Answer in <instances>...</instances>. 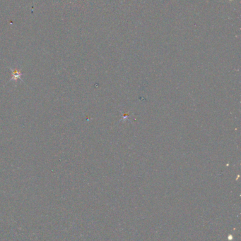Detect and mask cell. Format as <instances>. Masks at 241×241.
<instances>
[{
  "instance_id": "obj_1",
  "label": "cell",
  "mask_w": 241,
  "mask_h": 241,
  "mask_svg": "<svg viewBox=\"0 0 241 241\" xmlns=\"http://www.w3.org/2000/svg\"><path fill=\"white\" fill-rule=\"evenodd\" d=\"M11 71H12V78L11 80L13 79L14 81H17V80L21 79V76L23 74L18 68H12Z\"/></svg>"
}]
</instances>
